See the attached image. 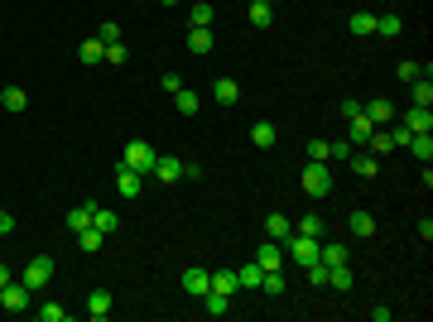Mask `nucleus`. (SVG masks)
Listing matches in <instances>:
<instances>
[{
    "label": "nucleus",
    "instance_id": "1",
    "mask_svg": "<svg viewBox=\"0 0 433 322\" xmlns=\"http://www.w3.org/2000/svg\"><path fill=\"white\" fill-rule=\"evenodd\" d=\"M154 159H159V154H154V144H149V140H130V144H125V154H120V164H125V169H135V173H145V178L154 173Z\"/></svg>",
    "mask_w": 433,
    "mask_h": 322
},
{
    "label": "nucleus",
    "instance_id": "2",
    "mask_svg": "<svg viewBox=\"0 0 433 322\" xmlns=\"http://www.w3.org/2000/svg\"><path fill=\"white\" fill-rule=\"evenodd\" d=\"M304 193H308V198H327V193H332V169H327L323 159H308V169H304Z\"/></svg>",
    "mask_w": 433,
    "mask_h": 322
},
{
    "label": "nucleus",
    "instance_id": "3",
    "mask_svg": "<svg viewBox=\"0 0 433 322\" xmlns=\"http://www.w3.org/2000/svg\"><path fill=\"white\" fill-rule=\"evenodd\" d=\"M48 279H53V260H48V255H34V260L24 265V274H19V284H24L29 294H39Z\"/></svg>",
    "mask_w": 433,
    "mask_h": 322
},
{
    "label": "nucleus",
    "instance_id": "4",
    "mask_svg": "<svg viewBox=\"0 0 433 322\" xmlns=\"http://www.w3.org/2000/svg\"><path fill=\"white\" fill-rule=\"evenodd\" d=\"M29 299H34V294H29L24 284H15V279H10V284L0 289V313H24V308H29Z\"/></svg>",
    "mask_w": 433,
    "mask_h": 322
},
{
    "label": "nucleus",
    "instance_id": "5",
    "mask_svg": "<svg viewBox=\"0 0 433 322\" xmlns=\"http://www.w3.org/2000/svg\"><path fill=\"white\" fill-rule=\"evenodd\" d=\"M149 178H159V183H178V178H183V159H174V154H159Z\"/></svg>",
    "mask_w": 433,
    "mask_h": 322
},
{
    "label": "nucleus",
    "instance_id": "6",
    "mask_svg": "<svg viewBox=\"0 0 433 322\" xmlns=\"http://www.w3.org/2000/svg\"><path fill=\"white\" fill-rule=\"evenodd\" d=\"M140 188H145V173H135V169H116V193L120 198H140Z\"/></svg>",
    "mask_w": 433,
    "mask_h": 322
},
{
    "label": "nucleus",
    "instance_id": "7",
    "mask_svg": "<svg viewBox=\"0 0 433 322\" xmlns=\"http://www.w3.org/2000/svg\"><path fill=\"white\" fill-rule=\"evenodd\" d=\"M400 125H405L409 135H433V111L429 106H414L405 120H400Z\"/></svg>",
    "mask_w": 433,
    "mask_h": 322
},
{
    "label": "nucleus",
    "instance_id": "8",
    "mask_svg": "<svg viewBox=\"0 0 433 322\" xmlns=\"http://www.w3.org/2000/svg\"><path fill=\"white\" fill-rule=\"evenodd\" d=\"M361 115H366V120H371L376 130H385V125H390V120H395L400 111L390 106V102H371V106H361Z\"/></svg>",
    "mask_w": 433,
    "mask_h": 322
},
{
    "label": "nucleus",
    "instance_id": "9",
    "mask_svg": "<svg viewBox=\"0 0 433 322\" xmlns=\"http://www.w3.org/2000/svg\"><path fill=\"white\" fill-rule=\"evenodd\" d=\"M111 308H116V303H111V294H107V289H92V294H87V318L107 322V318H111Z\"/></svg>",
    "mask_w": 433,
    "mask_h": 322
},
{
    "label": "nucleus",
    "instance_id": "10",
    "mask_svg": "<svg viewBox=\"0 0 433 322\" xmlns=\"http://www.w3.org/2000/svg\"><path fill=\"white\" fill-rule=\"evenodd\" d=\"M203 313H208V318H226V313H231V294L208 289V294H203Z\"/></svg>",
    "mask_w": 433,
    "mask_h": 322
},
{
    "label": "nucleus",
    "instance_id": "11",
    "mask_svg": "<svg viewBox=\"0 0 433 322\" xmlns=\"http://www.w3.org/2000/svg\"><path fill=\"white\" fill-rule=\"evenodd\" d=\"M255 265H260V269H284V250H279L275 240H265V245L255 250Z\"/></svg>",
    "mask_w": 433,
    "mask_h": 322
},
{
    "label": "nucleus",
    "instance_id": "12",
    "mask_svg": "<svg viewBox=\"0 0 433 322\" xmlns=\"http://www.w3.org/2000/svg\"><path fill=\"white\" fill-rule=\"evenodd\" d=\"M183 289H188L193 299H203V294L212 289V274H208V269H183Z\"/></svg>",
    "mask_w": 433,
    "mask_h": 322
},
{
    "label": "nucleus",
    "instance_id": "13",
    "mask_svg": "<svg viewBox=\"0 0 433 322\" xmlns=\"http://www.w3.org/2000/svg\"><path fill=\"white\" fill-rule=\"evenodd\" d=\"M250 140H255V149H270V144L279 140V130H275V120H255V125H250Z\"/></svg>",
    "mask_w": 433,
    "mask_h": 322
},
{
    "label": "nucleus",
    "instance_id": "14",
    "mask_svg": "<svg viewBox=\"0 0 433 322\" xmlns=\"http://www.w3.org/2000/svg\"><path fill=\"white\" fill-rule=\"evenodd\" d=\"M347 164H351V173H356V178H376V169H380V159H376V154H356V149H351V159H347Z\"/></svg>",
    "mask_w": 433,
    "mask_h": 322
},
{
    "label": "nucleus",
    "instance_id": "15",
    "mask_svg": "<svg viewBox=\"0 0 433 322\" xmlns=\"http://www.w3.org/2000/svg\"><path fill=\"white\" fill-rule=\"evenodd\" d=\"M212 44H217L212 29H193L188 24V53H212Z\"/></svg>",
    "mask_w": 433,
    "mask_h": 322
},
{
    "label": "nucleus",
    "instance_id": "16",
    "mask_svg": "<svg viewBox=\"0 0 433 322\" xmlns=\"http://www.w3.org/2000/svg\"><path fill=\"white\" fill-rule=\"evenodd\" d=\"M265 231H270V240H289V236H294V226H289V216H284V212L265 216Z\"/></svg>",
    "mask_w": 433,
    "mask_h": 322
},
{
    "label": "nucleus",
    "instance_id": "17",
    "mask_svg": "<svg viewBox=\"0 0 433 322\" xmlns=\"http://www.w3.org/2000/svg\"><path fill=\"white\" fill-rule=\"evenodd\" d=\"M246 15H250V24H255V29H270L275 5H270V0H250V10H246Z\"/></svg>",
    "mask_w": 433,
    "mask_h": 322
},
{
    "label": "nucleus",
    "instance_id": "18",
    "mask_svg": "<svg viewBox=\"0 0 433 322\" xmlns=\"http://www.w3.org/2000/svg\"><path fill=\"white\" fill-rule=\"evenodd\" d=\"M376 34H380V39H400V34H405V19H400V15H376Z\"/></svg>",
    "mask_w": 433,
    "mask_h": 322
},
{
    "label": "nucleus",
    "instance_id": "19",
    "mask_svg": "<svg viewBox=\"0 0 433 322\" xmlns=\"http://www.w3.org/2000/svg\"><path fill=\"white\" fill-rule=\"evenodd\" d=\"M371 130H376V125H371L366 115H351V120H347V140H351V144H366Z\"/></svg>",
    "mask_w": 433,
    "mask_h": 322
},
{
    "label": "nucleus",
    "instance_id": "20",
    "mask_svg": "<svg viewBox=\"0 0 433 322\" xmlns=\"http://www.w3.org/2000/svg\"><path fill=\"white\" fill-rule=\"evenodd\" d=\"M212 97L221 102V106H236V97H241V87H236L231 77H217V82H212Z\"/></svg>",
    "mask_w": 433,
    "mask_h": 322
},
{
    "label": "nucleus",
    "instance_id": "21",
    "mask_svg": "<svg viewBox=\"0 0 433 322\" xmlns=\"http://www.w3.org/2000/svg\"><path fill=\"white\" fill-rule=\"evenodd\" d=\"M174 106L183 111V115H198V106H203V97H198L193 87H178V92H174Z\"/></svg>",
    "mask_w": 433,
    "mask_h": 322
},
{
    "label": "nucleus",
    "instance_id": "22",
    "mask_svg": "<svg viewBox=\"0 0 433 322\" xmlns=\"http://www.w3.org/2000/svg\"><path fill=\"white\" fill-rule=\"evenodd\" d=\"M347 231H351V236H376V216L371 212H351L347 216Z\"/></svg>",
    "mask_w": 433,
    "mask_h": 322
},
{
    "label": "nucleus",
    "instance_id": "23",
    "mask_svg": "<svg viewBox=\"0 0 433 322\" xmlns=\"http://www.w3.org/2000/svg\"><path fill=\"white\" fill-rule=\"evenodd\" d=\"M347 29H351L356 39H366V34H376V15H366V10H356V15L347 19Z\"/></svg>",
    "mask_w": 433,
    "mask_h": 322
},
{
    "label": "nucleus",
    "instance_id": "24",
    "mask_svg": "<svg viewBox=\"0 0 433 322\" xmlns=\"http://www.w3.org/2000/svg\"><path fill=\"white\" fill-rule=\"evenodd\" d=\"M92 212H97L92 202H82V207H73V212H68V231H87V226H92Z\"/></svg>",
    "mask_w": 433,
    "mask_h": 322
},
{
    "label": "nucleus",
    "instance_id": "25",
    "mask_svg": "<svg viewBox=\"0 0 433 322\" xmlns=\"http://www.w3.org/2000/svg\"><path fill=\"white\" fill-rule=\"evenodd\" d=\"M102 240H107V231H97V226H87V231H77V245H82L87 255H97V250H102Z\"/></svg>",
    "mask_w": 433,
    "mask_h": 322
},
{
    "label": "nucleus",
    "instance_id": "26",
    "mask_svg": "<svg viewBox=\"0 0 433 322\" xmlns=\"http://www.w3.org/2000/svg\"><path fill=\"white\" fill-rule=\"evenodd\" d=\"M260 279H265L260 265H241V269H236V284H241V289H260Z\"/></svg>",
    "mask_w": 433,
    "mask_h": 322
},
{
    "label": "nucleus",
    "instance_id": "27",
    "mask_svg": "<svg viewBox=\"0 0 433 322\" xmlns=\"http://www.w3.org/2000/svg\"><path fill=\"white\" fill-rule=\"evenodd\" d=\"M327 284L347 294V289H351V265H327Z\"/></svg>",
    "mask_w": 433,
    "mask_h": 322
},
{
    "label": "nucleus",
    "instance_id": "28",
    "mask_svg": "<svg viewBox=\"0 0 433 322\" xmlns=\"http://www.w3.org/2000/svg\"><path fill=\"white\" fill-rule=\"evenodd\" d=\"M212 5H208V0H193V19H188V24H193V29H212Z\"/></svg>",
    "mask_w": 433,
    "mask_h": 322
},
{
    "label": "nucleus",
    "instance_id": "29",
    "mask_svg": "<svg viewBox=\"0 0 433 322\" xmlns=\"http://www.w3.org/2000/svg\"><path fill=\"white\" fill-rule=\"evenodd\" d=\"M409 92H414V106H429V102H433V82H429V73H424V77H414V82H409Z\"/></svg>",
    "mask_w": 433,
    "mask_h": 322
},
{
    "label": "nucleus",
    "instance_id": "30",
    "mask_svg": "<svg viewBox=\"0 0 433 322\" xmlns=\"http://www.w3.org/2000/svg\"><path fill=\"white\" fill-rule=\"evenodd\" d=\"M0 106H5V111H24V106H29L24 87H5V92H0Z\"/></svg>",
    "mask_w": 433,
    "mask_h": 322
},
{
    "label": "nucleus",
    "instance_id": "31",
    "mask_svg": "<svg viewBox=\"0 0 433 322\" xmlns=\"http://www.w3.org/2000/svg\"><path fill=\"white\" fill-rule=\"evenodd\" d=\"M68 318H73V313H68L63 303H53V299H48V303H39V322H68Z\"/></svg>",
    "mask_w": 433,
    "mask_h": 322
},
{
    "label": "nucleus",
    "instance_id": "32",
    "mask_svg": "<svg viewBox=\"0 0 433 322\" xmlns=\"http://www.w3.org/2000/svg\"><path fill=\"white\" fill-rule=\"evenodd\" d=\"M102 53H107V44H102V39H87V44L77 48V58H82L87 68H92V63H102Z\"/></svg>",
    "mask_w": 433,
    "mask_h": 322
},
{
    "label": "nucleus",
    "instance_id": "33",
    "mask_svg": "<svg viewBox=\"0 0 433 322\" xmlns=\"http://www.w3.org/2000/svg\"><path fill=\"white\" fill-rule=\"evenodd\" d=\"M260 294L279 299V294H284V274H279V269H265V279H260Z\"/></svg>",
    "mask_w": 433,
    "mask_h": 322
},
{
    "label": "nucleus",
    "instance_id": "34",
    "mask_svg": "<svg viewBox=\"0 0 433 322\" xmlns=\"http://www.w3.org/2000/svg\"><path fill=\"white\" fill-rule=\"evenodd\" d=\"M212 289H217V294H236V289H241V284H236V269H217Z\"/></svg>",
    "mask_w": 433,
    "mask_h": 322
},
{
    "label": "nucleus",
    "instance_id": "35",
    "mask_svg": "<svg viewBox=\"0 0 433 322\" xmlns=\"http://www.w3.org/2000/svg\"><path fill=\"white\" fill-rule=\"evenodd\" d=\"M92 226H97V231H120V221H116V212H107V207H97V212H92Z\"/></svg>",
    "mask_w": 433,
    "mask_h": 322
},
{
    "label": "nucleus",
    "instance_id": "36",
    "mask_svg": "<svg viewBox=\"0 0 433 322\" xmlns=\"http://www.w3.org/2000/svg\"><path fill=\"white\" fill-rule=\"evenodd\" d=\"M323 265H347V245H337V240H327L323 245V255H318Z\"/></svg>",
    "mask_w": 433,
    "mask_h": 322
},
{
    "label": "nucleus",
    "instance_id": "37",
    "mask_svg": "<svg viewBox=\"0 0 433 322\" xmlns=\"http://www.w3.org/2000/svg\"><path fill=\"white\" fill-rule=\"evenodd\" d=\"M409 154H419V159L429 164L433 159V135H414V140H409Z\"/></svg>",
    "mask_w": 433,
    "mask_h": 322
},
{
    "label": "nucleus",
    "instance_id": "38",
    "mask_svg": "<svg viewBox=\"0 0 433 322\" xmlns=\"http://www.w3.org/2000/svg\"><path fill=\"white\" fill-rule=\"evenodd\" d=\"M323 231H327V226H323V216H318V212H308L304 221H299V236H323Z\"/></svg>",
    "mask_w": 433,
    "mask_h": 322
},
{
    "label": "nucleus",
    "instance_id": "39",
    "mask_svg": "<svg viewBox=\"0 0 433 322\" xmlns=\"http://www.w3.org/2000/svg\"><path fill=\"white\" fill-rule=\"evenodd\" d=\"M125 58H130V48H125V44H107V53H102V63H111V68H120Z\"/></svg>",
    "mask_w": 433,
    "mask_h": 322
},
{
    "label": "nucleus",
    "instance_id": "40",
    "mask_svg": "<svg viewBox=\"0 0 433 322\" xmlns=\"http://www.w3.org/2000/svg\"><path fill=\"white\" fill-rule=\"evenodd\" d=\"M351 140H327V159H351Z\"/></svg>",
    "mask_w": 433,
    "mask_h": 322
},
{
    "label": "nucleus",
    "instance_id": "41",
    "mask_svg": "<svg viewBox=\"0 0 433 322\" xmlns=\"http://www.w3.org/2000/svg\"><path fill=\"white\" fill-rule=\"evenodd\" d=\"M97 39H102V44H120V24H102V29H97Z\"/></svg>",
    "mask_w": 433,
    "mask_h": 322
},
{
    "label": "nucleus",
    "instance_id": "42",
    "mask_svg": "<svg viewBox=\"0 0 433 322\" xmlns=\"http://www.w3.org/2000/svg\"><path fill=\"white\" fill-rule=\"evenodd\" d=\"M308 159H323L327 164V140H308Z\"/></svg>",
    "mask_w": 433,
    "mask_h": 322
},
{
    "label": "nucleus",
    "instance_id": "43",
    "mask_svg": "<svg viewBox=\"0 0 433 322\" xmlns=\"http://www.w3.org/2000/svg\"><path fill=\"white\" fill-rule=\"evenodd\" d=\"M395 73H400V82H414V77H419V63H400Z\"/></svg>",
    "mask_w": 433,
    "mask_h": 322
},
{
    "label": "nucleus",
    "instance_id": "44",
    "mask_svg": "<svg viewBox=\"0 0 433 322\" xmlns=\"http://www.w3.org/2000/svg\"><path fill=\"white\" fill-rule=\"evenodd\" d=\"M159 87H164V92H178V87H183V77H178V73H164V77H159Z\"/></svg>",
    "mask_w": 433,
    "mask_h": 322
},
{
    "label": "nucleus",
    "instance_id": "45",
    "mask_svg": "<svg viewBox=\"0 0 433 322\" xmlns=\"http://www.w3.org/2000/svg\"><path fill=\"white\" fill-rule=\"evenodd\" d=\"M10 231H15V216H10L5 207H0V236H10Z\"/></svg>",
    "mask_w": 433,
    "mask_h": 322
},
{
    "label": "nucleus",
    "instance_id": "46",
    "mask_svg": "<svg viewBox=\"0 0 433 322\" xmlns=\"http://www.w3.org/2000/svg\"><path fill=\"white\" fill-rule=\"evenodd\" d=\"M5 284H10V269H5V265H0V289H5Z\"/></svg>",
    "mask_w": 433,
    "mask_h": 322
},
{
    "label": "nucleus",
    "instance_id": "47",
    "mask_svg": "<svg viewBox=\"0 0 433 322\" xmlns=\"http://www.w3.org/2000/svg\"><path fill=\"white\" fill-rule=\"evenodd\" d=\"M159 5H178V0H159Z\"/></svg>",
    "mask_w": 433,
    "mask_h": 322
},
{
    "label": "nucleus",
    "instance_id": "48",
    "mask_svg": "<svg viewBox=\"0 0 433 322\" xmlns=\"http://www.w3.org/2000/svg\"><path fill=\"white\" fill-rule=\"evenodd\" d=\"M270 5H275V0H270Z\"/></svg>",
    "mask_w": 433,
    "mask_h": 322
}]
</instances>
